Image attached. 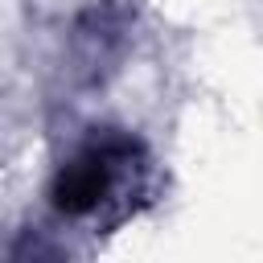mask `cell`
<instances>
[{"label": "cell", "mask_w": 263, "mask_h": 263, "mask_svg": "<svg viewBox=\"0 0 263 263\" xmlns=\"http://www.w3.org/2000/svg\"><path fill=\"white\" fill-rule=\"evenodd\" d=\"M152 156L140 136L123 127H90L53 168L49 205L66 222L95 234L123 226L152 197Z\"/></svg>", "instance_id": "6da1fadb"}]
</instances>
